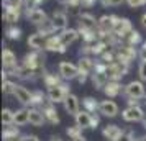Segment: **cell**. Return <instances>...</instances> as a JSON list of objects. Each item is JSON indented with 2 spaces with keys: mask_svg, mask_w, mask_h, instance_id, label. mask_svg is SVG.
Returning a JSON list of instances; mask_svg holds the SVG:
<instances>
[{
  "mask_svg": "<svg viewBox=\"0 0 146 141\" xmlns=\"http://www.w3.org/2000/svg\"><path fill=\"white\" fill-rule=\"evenodd\" d=\"M72 141H84V140H72Z\"/></svg>",
  "mask_w": 146,
  "mask_h": 141,
  "instance_id": "7dc6e473",
  "label": "cell"
},
{
  "mask_svg": "<svg viewBox=\"0 0 146 141\" xmlns=\"http://www.w3.org/2000/svg\"><path fill=\"white\" fill-rule=\"evenodd\" d=\"M125 41L126 44H130V46H133V44H138V43H141V36H139L138 31H130V33L125 36Z\"/></svg>",
  "mask_w": 146,
  "mask_h": 141,
  "instance_id": "f546056e",
  "label": "cell"
},
{
  "mask_svg": "<svg viewBox=\"0 0 146 141\" xmlns=\"http://www.w3.org/2000/svg\"><path fill=\"white\" fill-rule=\"evenodd\" d=\"M43 82H44V85H46L48 89L54 87V85H58V84H61L59 79L56 77V74H44V75H43Z\"/></svg>",
  "mask_w": 146,
  "mask_h": 141,
  "instance_id": "1f68e13d",
  "label": "cell"
},
{
  "mask_svg": "<svg viewBox=\"0 0 146 141\" xmlns=\"http://www.w3.org/2000/svg\"><path fill=\"white\" fill-rule=\"evenodd\" d=\"M136 141H146V136H139V138H138Z\"/></svg>",
  "mask_w": 146,
  "mask_h": 141,
  "instance_id": "ee69618b",
  "label": "cell"
},
{
  "mask_svg": "<svg viewBox=\"0 0 146 141\" xmlns=\"http://www.w3.org/2000/svg\"><path fill=\"white\" fill-rule=\"evenodd\" d=\"M145 3H146V0H145Z\"/></svg>",
  "mask_w": 146,
  "mask_h": 141,
  "instance_id": "c3c4849f",
  "label": "cell"
},
{
  "mask_svg": "<svg viewBox=\"0 0 146 141\" xmlns=\"http://www.w3.org/2000/svg\"><path fill=\"white\" fill-rule=\"evenodd\" d=\"M66 44L61 41L59 34L58 36H49L46 40V43H44V49H48V51H56V53H64L66 51Z\"/></svg>",
  "mask_w": 146,
  "mask_h": 141,
  "instance_id": "30bf717a",
  "label": "cell"
},
{
  "mask_svg": "<svg viewBox=\"0 0 146 141\" xmlns=\"http://www.w3.org/2000/svg\"><path fill=\"white\" fill-rule=\"evenodd\" d=\"M67 95H69V89L64 84H58L54 87L48 89V99H49V102H53V103L64 102L67 99Z\"/></svg>",
  "mask_w": 146,
  "mask_h": 141,
  "instance_id": "6da1fadb",
  "label": "cell"
},
{
  "mask_svg": "<svg viewBox=\"0 0 146 141\" xmlns=\"http://www.w3.org/2000/svg\"><path fill=\"white\" fill-rule=\"evenodd\" d=\"M64 108H66V112L69 115H74V117H76V115L79 113V110H80L79 108V99H77L74 94H69L67 99L64 100Z\"/></svg>",
  "mask_w": 146,
  "mask_h": 141,
  "instance_id": "5bb4252c",
  "label": "cell"
},
{
  "mask_svg": "<svg viewBox=\"0 0 146 141\" xmlns=\"http://www.w3.org/2000/svg\"><path fill=\"white\" fill-rule=\"evenodd\" d=\"M7 36L12 38V40H18L20 38V30L18 28H13V26L7 28Z\"/></svg>",
  "mask_w": 146,
  "mask_h": 141,
  "instance_id": "e575fe53",
  "label": "cell"
},
{
  "mask_svg": "<svg viewBox=\"0 0 146 141\" xmlns=\"http://www.w3.org/2000/svg\"><path fill=\"white\" fill-rule=\"evenodd\" d=\"M27 17H28V20L31 21V23H35V25H43L46 21V13L41 8H31V10H28Z\"/></svg>",
  "mask_w": 146,
  "mask_h": 141,
  "instance_id": "9a60e30c",
  "label": "cell"
},
{
  "mask_svg": "<svg viewBox=\"0 0 146 141\" xmlns=\"http://www.w3.org/2000/svg\"><path fill=\"white\" fill-rule=\"evenodd\" d=\"M76 125L80 128H92L94 125V117L87 110H79V113L76 115Z\"/></svg>",
  "mask_w": 146,
  "mask_h": 141,
  "instance_id": "7c38bea8",
  "label": "cell"
},
{
  "mask_svg": "<svg viewBox=\"0 0 146 141\" xmlns=\"http://www.w3.org/2000/svg\"><path fill=\"white\" fill-rule=\"evenodd\" d=\"M135 58H136V51H135L133 46H130V44H126V46H123V48H118V51H117V61L123 62V64L131 62Z\"/></svg>",
  "mask_w": 146,
  "mask_h": 141,
  "instance_id": "ba28073f",
  "label": "cell"
},
{
  "mask_svg": "<svg viewBox=\"0 0 146 141\" xmlns=\"http://www.w3.org/2000/svg\"><path fill=\"white\" fill-rule=\"evenodd\" d=\"M51 23L56 31H64L67 26V17L64 12H54L51 15Z\"/></svg>",
  "mask_w": 146,
  "mask_h": 141,
  "instance_id": "4fadbf2b",
  "label": "cell"
},
{
  "mask_svg": "<svg viewBox=\"0 0 146 141\" xmlns=\"http://www.w3.org/2000/svg\"><path fill=\"white\" fill-rule=\"evenodd\" d=\"M82 105H84V110L90 112V113H95L100 107V103H97V100L92 99V97H86V99L82 100Z\"/></svg>",
  "mask_w": 146,
  "mask_h": 141,
  "instance_id": "4316f807",
  "label": "cell"
},
{
  "mask_svg": "<svg viewBox=\"0 0 146 141\" xmlns=\"http://www.w3.org/2000/svg\"><path fill=\"white\" fill-rule=\"evenodd\" d=\"M92 81H94L95 89H105V85L108 84V81H110V79H108L107 72H97V71H94Z\"/></svg>",
  "mask_w": 146,
  "mask_h": 141,
  "instance_id": "ffe728a7",
  "label": "cell"
},
{
  "mask_svg": "<svg viewBox=\"0 0 146 141\" xmlns=\"http://www.w3.org/2000/svg\"><path fill=\"white\" fill-rule=\"evenodd\" d=\"M3 18H5V21H7V23H10V25L17 23V21H18V8L7 7L5 13H3Z\"/></svg>",
  "mask_w": 146,
  "mask_h": 141,
  "instance_id": "484cf974",
  "label": "cell"
},
{
  "mask_svg": "<svg viewBox=\"0 0 146 141\" xmlns=\"http://www.w3.org/2000/svg\"><path fill=\"white\" fill-rule=\"evenodd\" d=\"M139 58L143 61H146V43L143 44V48H141V51H139Z\"/></svg>",
  "mask_w": 146,
  "mask_h": 141,
  "instance_id": "60d3db41",
  "label": "cell"
},
{
  "mask_svg": "<svg viewBox=\"0 0 146 141\" xmlns=\"http://www.w3.org/2000/svg\"><path fill=\"white\" fill-rule=\"evenodd\" d=\"M77 36H79V31H76V30H64L62 33L59 34L61 41L66 44V46H69V44H72L74 41L77 40Z\"/></svg>",
  "mask_w": 146,
  "mask_h": 141,
  "instance_id": "cb8c5ba5",
  "label": "cell"
},
{
  "mask_svg": "<svg viewBox=\"0 0 146 141\" xmlns=\"http://www.w3.org/2000/svg\"><path fill=\"white\" fill-rule=\"evenodd\" d=\"M125 0H100V3L104 5V7H115V5H121Z\"/></svg>",
  "mask_w": 146,
  "mask_h": 141,
  "instance_id": "d590c367",
  "label": "cell"
},
{
  "mask_svg": "<svg viewBox=\"0 0 146 141\" xmlns=\"http://www.w3.org/2000/svg\"><path fill=\"white\" fill-rule=\"evenodd\" d=\"M141 25H143V28H146V13L141 17Z\"/></svg>",
  "mask_w": 146,
  "mask_h": 141,
  "instance_id": "7bdbcfd3",
  "label": "cell"
},
{
  "mask_svg": "<svg viewBox=\"0 0 146 141\" xmlns=\"http://www.w3.org/2000/svg\"><path fill=\"white\" fill-rule=\"evenodd\" d=\"M43 102H44V95L41 90H36L33 92V99H31V103L33 105H43Z\"/></svg>",
  "mask_w": 146,
  "mask_h": 141,
  "instance_id": "836d02e7",
  "label": "cell"
},
{
  "mask_svg": "<svg viewBox=\"0 0 146 141\" xmlns=\"http://www.w3.org/2000/svg\"><path fill=\"white\" fill-rule=\"evenodd\" d=\"M13 123H15V125H18V126H21V125H27V123H30V110H27V108L17 110V112H15Z\"/></svg>",
  "mask_w": 146,
  "mask_h": 141,
  "instance_id": "7402d4cb",
  "label": "cell"
},
{
  "mask_svg": "<svg viewBox=\"0 0 146 141\" xmlns=\"http://www.w3.org/2000/svg\"><path fill=\"white\" fill-rule=\"evenodd\" d=\"M15 87H17V84H13L12 81H3V84H2V90H3V94H13L15 92Z\"/></svg>",
  "mask_w": 146,
  "mask_h": 141,
  "instance_id": "d6a6232c",
  "label": "cell"
},
{
  "mask_svg": "<svg viewBox=\"0 0 146 141\" xmlns=\"http://www.w3.org/2000/svg\"><path fill=\"white\" fill-rule=\"evenodd\" d=\"M121 117H123L125 121H143L145 112H143V108L139 107V105H130L128 108L123 110Z\"/></svg>",
  "mask_w": 146,
  "mask_h": 141,
  "instance_id": "277c9868",
  "label": "cell"
},
{
  "mask_svg": "<svg viewBox=\"0 0 146 141\" xmlns=\"http://www.w3.org/2000/svg\"><path fill=\"white\" fill-rule=\"evenodd\" d=\"M3 141H18V140H3Z\"/></svg>",
  "mask_w": 146,
  "mask_h": 141,
  "instance_id": "bcb514c9",
  "label": "cell"
},
{
  "mask_svg": "<svg viewBox=\"0 0 146 141\" xmlns=\"http://www.w3.org/2000/svg\"><path fill=\"white\" fill-rule=\"evenodd\" d=\"M128 2V5L131 8H139L143 3H145V0H126Z\"/></svg>",
  "mask_w": 146,
  "mask_h": 141,
  "instance_id": "ab89813d",
  "label": "cell"
},
{
  "mask_svg": "<svg viewBox=\"0 0 146 141\" xmlns=\"http://www.w3.org/2000/svg\"><path fill=\"white\" fill-rule=\"evenodd\" d=\"M131 31V23L130 20H126V18H118L117 17V21H115V25H113V31L112 33L115 36H118L121 40H125V36Z\"/></svg>",
  "mask_w": 146,
  "mask_h": 141,
  "instance_id": "8992f818",
  "label": "cell"
},
{
  "mask_svg": "<svg viewBox=\"0 0 146 141\" xmlns=\"http://www.w3.org/2000/svg\"><path fill=\"white\" fill-rule=\"evenodd\" d=\"M18 134H20L18 133V128L8 125V126H5V130H3V140H17Z\"/></svg>",
  "mask_w": 146,
  "mask_h": 141,
  "instance_id": "f1b7e54d",
  "label": "cell"
},
{
  "mask_svg": "<svg viewBox=\"0 0 146 141\" xmlns=\"http://www.w3.org/2000/svg\"><path fill=\"white\" fill-rule=\"evenodd\" d=\"M44 43H46V40H44V34L43 33H33V34H30V38H28V46L30 48H33V49H40V48L44 46Z\"/></svg>",
  "mask_w": 146,
  "mask_h": 141,
  "instance_id": "d6986e66",
  "label": "cell"
},
{
  "mask_svg": "<svg viewBox=\"0 0 146 141\" xmlns=\"http://www.w3.org/2000/svg\"><path fill=\"white\" fill-rule=\"evenodd\" d=\"M51 141H61V138H56V136H53V138H51Z\"/></svg>",
  "mask_w": 146,
  "mask_h": 141,
  "instance_id": "f6af8a7d",
  "label": "cell"
},
{
  "mask_svg": "<svg viewBox=\"0 0 146 141\" xmlns=\"http://www.w3.org/2000/svg\"><path fill=\"white\" fill-rule=\"evenodd\" d=\"M79 25L82 30H95V25H99V21H95V18L90 13H80Z\"/></svg>",
  "mask_w": 146,
  "mask_h": 141,
  "instance_id": "2e32d148",
  "label": "cell"
},
{
  "mask_svg": "<svg viewBox=\"0 0 146 141\" xmlns=\"http://www.w3.org/2000/svg\"><path fill=\"white\" fill-rule=\"evenodd\" d=\"M21 141H40L36 136H23V140Z\"/></svg>",
  "mask_w": 146,
  "mask_h": 141,
  "instance_id": "b9f144b4",
  "label": "cell"
},
{
  "mask_svg": "<svg viewBox=\"0 0 146 141\" xmlns=\"http://www.w3.org/2000/svg\"><path fill=\"white\" fill-rule=\"evenodd\" d=\"M126 66H128V64H123V62H120V61L110 62V64L107 66V75H108V79H110V81H118V79H121V77L126 74V69H128Z\"/></svg>",
  "mask_w": 146,
  "mask_h": 141,
  "instance_id": "3957f363",
  "label": "cell"
},
{
  "mask_svg": "<svg viewBox=\"0 0 146 141\" xmlns=\"http://www.w3.org/2000/svg\"><path fill=\"white\" fill-rule=\"evenodd\" d=\"M121 133H123V131H121V128L117 126V125H108V126L104 128V136H105L107 140H110V141L118 140Z\"/></svg>",
  "mask_w": 146,
  "mask_h": 141,
  "instance_id": "44dd1931",
  "label": "cell"
},
{
  "mask_svg": "<svg viewBox=\"0 0 146 141\" xmlns=\"http://www.w3.org/2000/svg\"><path fill=\"white\" fill-rule=\"evenodd\" d=\"M104 92H105L110 99H112V97H117V95L121 92V85H120L118 81H108V84H107L105 89H104Z\"/></svg>",
  "mask_w": 146,
  "mask_h": 141,
  "instance_id": "603a6c76",
  "label": "cell"
},
{
  "mask_svg": "<svg viewBox=\"0 0 146 141\" xmlns=\"http://www.w3.org/2000/svg\"><path fill=\"white\" fill-rule=\"evenodd\" d=\"M99 112L104 115V117L113 118V117H117V113H118V105H117L113 100H104L102 103H100Z\"/></svg>",
  "mask_w": 146,
  "mask_h": 141,
  "instance_id": "8fae6325",
  "label": "cell"
},
{
  "mask_svg": "<svg viewBox=\"0 0 146 141\" xmlns=\"http://www.w3.org/2000/svg\"><path fill=\"white\" fill-rule=\"evenodd\" d=\"M59 74L62 79L72 81V79H77L80 75V71H79V66H76L69 61H62V62H59Z\"/></svg>",
  "mask_w": 146,
  "mask_h": 141,
  "instance_id": "7a4b0ae2",
  "label": "cell"
},
{
  "mask_svg": "<svg viewBox=\"0 0 146 141\" xmlns=\"http://www.w3.org/2000/svg\"><path fill=\"white\" fill-rule=\"evenodd\" d=\"M13 118H15V112H12L10 108H3V110H2V121H3L5 126H8V125H15Z\"/></svg>",
  "mask_w": 146,
  "mask_h": 141,
  "instance_id": "83f0119b",
  "label": "cell"
},
{
  "mask_svg": "<svg viewBox=\"0 0 146 141\" xmlns=\"http://www.w3.org/2000/svg\"><path fill=\"white\" fill-rule=\"evenodd\" d=\"M2 61H3V67L7 69V72L10 75H13V72L17 71V56L12 49H3L2 53Z\"/></svg>",
  "mask_w": 146,
  "mask_h": 141,
  "instance_id": "52a82bcc",
  "label": "cell"
},
{
  "mask_svg": "<svg viewBox=\"0 0 146 141\" xmlns=\"http://www.w3.org/2000/svg\"><path fill=\"white\" fill-rule=\"evenodd\" d=\"M13 95L21 105H30V103H31V99H33V92H30V90H28L27 87H23V85H17Z\"/></svg>",
  "mask_w": 146,
  "mask_h": 141,
  "instance_id": "9c48e42d",
  "label": "cell"
},
{
  "mask_svg": "<svg viewBox=\"0 0 146 141\" xmlns=\"http://www.w3.org/2000/svg\"><path fill=\"white\" fill-rule=\"evenodd\" d=\"M138 74L141 81H146V61H141V64L138 67Z\"/></svg>",
  "mask_w": 146,
  "mask_h": 141,
  "instance_id": "8d00e7d4",
  "label": "cell"
},
{
  "mask_svg": "<svg viewBox=\"0 0 146 141\" xmlns=\"http://www.w3.org/2000/svg\"><path fill=\"white\" fill-rule=\"evenodd\" d=\"M115 141H133V133L131 131H123L120 134L118 140H115Z\"/></svg>",
  "mask_w": 146,
  "mask_h": 141,
  "instance_id": "f35d334b",
  "label": "cell"
},
{
  "mask_svg": "<svg viewBox=\"0 0 146 141\" xmlns=\"http://www.w3.org/2000/svg\"><path fill=\"white\" fill-rule=\"evenodd\" d=\"M43 113H44V117L49 123H53V125L59 123V117H58L56 108L53 107V102L51 103H43Z\"/></svg>",
  "mask_w": 146,
  "mask_h": 141,
  "instance_id": "e0dca14e",
  "label": "cell"
},
{
  "mask_svg": "<svg viewBox=\"0 0 146 141\" xmlns=\"http://www.w3.org/2000/svg\"><path fill=\"white\" fill-rule=\"evenodd\" d=\"M44 121H46V117L43 113V110L30 108V123H31L33 126H41Z\"/></svg>",
  "mask_w": 146,
  "mask_h": 141,
  "instance_id": "ac0fdd59",
  "label": "cell"
},
{
  "mask_svg": "<svg viewBox=\"0 0 146 141\" xmlns=\"http://www.w3.org/2000/svg\"><path fill=\"white\" fill-rule=\"evenodd\" d=\"M82 130H84V128H80L79 125L69 126L67 128V134H69V138H72V140H82Z\"/></svg>",
  "mask_w": 146,
  "mask_h": 141,
  "instance_id": "4dcf8cb0",
  "label": "cell"
},
{
  "mask_svg": "<svg viewBox=\"0 0 146 141\" xmlns=\"http://www.w3.org/2000/svg\"><path fill=\"white\" fill-rule=\"evenodd\" d=\"M125 95L128 99H143L145 97V85L139 81H133L125 87Z\"/></svg>",
  "mask_w": 146,
  "mask_h": 141,
  "instance_id": "5b68a950",
  "label": "cell"
},
{
  "mask_svg": "<svg viewBox=\"0 0 146 141\" xmlns=\"http://www.w3.org/2000/svg\"><path fill=\"white\" fill-rule=\"evenodd\" d=\"M94 67H95V62H94L92 59H89V58H82V59L79 61V71H80V74L89 75V72H90V71H94Z\"/></svg>",
  "mask_w": 146,
  "mask_h": 141,
  "instance_id": "d4e9b609",
  "label": "cell"
},
{
  "mask_svg": "<svg viewBox=\"0 0 146 141\" xmlns=\"http://www.w3.org/2000/svg\"><path fill=\"white\" fill-rule=\"evenodd\" d=\"M23 2H25V7H27V10H31V8L38 7L43 0H23Z\"/></svg>",
  "mask_w": 146,
  "mask_h": 141,
  "instance_id": "74e56055",
  "label": "cell"
}]
</instances>
